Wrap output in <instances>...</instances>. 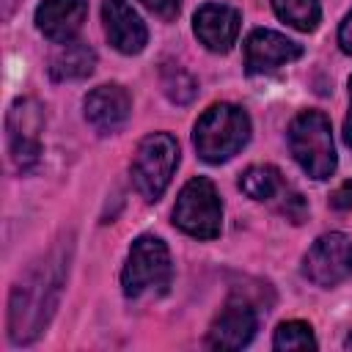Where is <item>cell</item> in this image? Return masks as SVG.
Masks as SVG:
<instances>
[{
  "mask_svg": "<svg viewBox=\"0 0 352 352\" xmlns=\"http://www.w3.org/2000/svg\"><path fill=\"white\" fill-rule=\"evenodd\" d=\"M129 113H132V99H129L126 88H121L116 82L99 85L85 96V118L99 135L118 132L126 124Z\"/></svg>",
  "mask_w": 352,
  "mask_h": 352,
  "instance_id": "obj_13",
  "label": "cell"
},
{
  "mask_svg": "<svg viewBox=\"0 0 352 352\" xmlns=\"http://www.w3.org/2000/svg\"><path fill=\"white\" fill-rule=\"evenodd\" d=\"M41 107L33 99H16L6 118L8 148L19 168H30L41 154Z\"/></svg>",
  "mask_w": 352,
  "mask_h": 352,
  "instance_id": "obj_8",
  "label": "cell"
},
{
  "mask_svg": "<svg viewBox=\"0 0 352 352\" xmlns=\"http://www.w3.org/2000/svg\"><path fill=\"white\" fill-rule=\"evenodd\" d=\"M302 55V47L292 38H286L283 33L275 30H253L245 38V69L248 74H267L275 72L292 60H297Z\"/></svg>",
  "mask_w": 352,
  "mask_h": 352,
  "instance_id": "obj_10",
  "label": "cell"
},
{
  "mask_svg": "<svg viewBox=\"0 0 352 352\" xmlns=\"http://www.w3.org/2000/svg\"><path fill=\"white\" fill-rule=\"evenodd\" d=\"M60 280V264H44L33 270L28 280H19L14 286L8 311V336L14 344H30L44 330L55 308Z\"/></svg>",
  "mask_w": 352,
  "mask_h": 352,
  "instance_id": "obj_1",
  "label": "cell"
},
{
  "mask_svg": "<svg viewBox=\"0 0 352 352\" xmlns=\"http://www.w3.org/2000/svg\"><path fill=\"white\" fill-rule=\"evenodd\" d=\"M102 22L110 44L124 55H138L148 41L146 22L138 16V11L126 0H104Z\"/></svg>",
  "mask_w": 352,
  "mask_h": 352,
  "instance_id": "obj_12",
  "label": "cell"
},
{
  "mask_svg": "<svg viewBox=\"0 0 352 352\" xmlns=\"http://www.w3.org/2000/svg\"><path fill=\"white\" fill-rule=\"evenodd\" d=\"M333 206H338V209H349V206H352V182H346V184L333 195Z\"/></svg>",
  "mask_w": 352,
  "mask_h": 352,
  "instance_id": "obj_22",
  "label": "cell"
},
{
  "mask_svg": "<svg viewBox=\"0 0 352 352\" xmlns=\"http://www.w3.org/2000/svg\"><path fill=\"white\" fill-rule=\"evenodd\" d=\"M250 138V118L242 107L220 102L201 113L192 129L195 151L204 162H226L231 160Z\"/></svg>",
  "mask_w": 352,
  "mask_h": 352,
  "instance_id": "obj_2",
  "label": "cell"
},
{
  "mask_svg": "<svg viewBox=\"0 0 352 352\" xmlns=\"http://www.w3.org/2000/svg\"><path fill=\"white\" fill-rule=\"evenodd\" d=\"M272 346L280 349V352L283 349H316V338H314V330H311L308 322L292 319V322H280L278 324Z\"/></svg>",
  "mask_w": 352,
  "mask_h": 352,
  "instance_id": "obj_18",
  "label": "cell"
},
{
  "mask_svg": "<svg viewBox=\"0 0 352 352\" xmlns=\"http://www.w3.org/2000/svg\"><path fill=\"white\" fill-rule=\"evenodd\" d=\"M344 346H346V349H352V333L346 336V341H344Z\"/></svg>",
  "mask_w": 352,
  "mask_h": 352,
  "instance_id": "obj_24",
  "label": "cell"
},
{
  "mask_svg": "<svg viewBox=\"0 0 352 352\" xmlns=\"http://www.w3.org/2000/svg\"><path fill=\"white\" fill-rule=\"evenodd\" d=\"M302 275L324 289L346 280L352 275V239L338 231L319 236L302 258Z\"/></svg>",
  "mask_w": 352,
  "mask_h": 352,
  "instance_id": "obj_7",
  "label": "cell"
},
{
  "mask_svg": "<svg viewBox=\"0 0 352 352\" xmlns=\"http://www.w3.org/2000/svg\"><path fill=\"white\" fill-rule=\"evenodd\" d=\"M242 16L226 3H206L192 16V30L198 41L212 52H228L239 36Z\"/></svg>",
  "mask_w": 352,
  "mask_h": 352,
  "instance_id": "obj_11",
  "label": "cell"
},
{
  "mask_svg": "<svg viewBox=\"0 0 352 352\" xmlns=\"http://www.w3.org/2000/svg\"><path fill=\"white\" fill-rule=\"evenodd\" d=\"M173 223L198 239H214L223 226V204L214 184L206 176L190 179L173 206Z\"/></svg>",
  "mask_w": 352,
  "mask_h": 352,
  "instance_id": "obj_6",
  "label": "cell"
},
{
  "mask_svg": "<svg viewBox=\"0 0 352 352\" xmlns=\"http://www.w3.org/2000/svg\"><path fill=\"white\" fill-rule=\"evenodd\" d=\"M170 275H173V267H170L168 245L151 234L138 236L129 248V256L121 272L124 294L132 300L146 294H162L170 286Z\"/></svg>",
  "mask_w": 352,
  "mask_h": 352,
  "instance_id": "obj_4",
  "label": "cell"
},
{
  "mask_svg": "<svg viewBox=\"0 0 352 352\" xmlns=\"http://www.w3.org/2000/svg\"><path fill=\"white\" fill-rule=\"evenodd\" d=\"M151 14H157L160 19H165V22H170V19H176V14H179V8H182V0H140Z\"/></svg>",
  "mask_w": 352,
  "mask_h": 352,
  "instance_id": "obj_20",
  "label": "cell"
},
{
  "mask_svg": "<svg viewBox=\"0 0 352 352\" xmlns=\"http://www.w3.org/2000/svg\"><path fill=\"white\" fill-rule=\"evenodd\" d=\"M162 88L179 104H184V102H190L195 96V80L182 66H165L162 69Z\"/></svg>",
  "mask_w": 352,
  "mask_h": 352,
  "instance_id": "obj_19",
  "label": "cell"
},
{
  "mask_svg": "<svg viewBox=\"0 0 352 352\" xmlns=\"http://www.w3.org/2000/svg\"><path fill=\"white\" fill-rule=\"evenodd\" d=\"M88 16V0H44L36 8V28L55 44L74 41Z\"/></svg>",
  "mask_w": 352,
  "mask_h": 352,
  "instance_id": "obj_14",
  "label": "cell"
},
{
  "mask_svg": "<svg viewBox=\"0 0 352 352\" xmlns=\"http://www.w3.org/2000/svg\"><path fill=\"white\" fill-rule=\"evenodd\" d=\"M179 165V146L173 140V135L168 132H154L148 138H143L132 154V182L135 190L148 201H160L165 187L170 184V176Z\"/></svg>",
  "mask_w": 352,
  "mask_h": 352,
  "instance_id": "obj_5",
  "label": "cell"
},
{
  "mask_svg": "<svg viewBox=\"0 0 352 352\" xmlns=\"http://www.w3.org/2000/svg\"><path fill=\"white\" fill-rule=\"evenodd\" d=\"M338 47H341V52L352 55V11L344 16V22L338 28Z\"/></svg>",
  "mask_w": 352,
  "mask_h": 352,
  "instance_id": "obj_21",
  "label": "cell"
},
{
  "mask_svg": "<svg viewBox=\"0 0 352 352\" xmlns=\"http://www.w3.org/2000/svg\"><path fill=\"white\" fill-rule=\"evenodd\" d=\"M256 324H258L256 308L248 300L231 297L214 316L206 333V344L212 349H242L256 336Z\"/></svg>",
  "mask_w": 352,
  "mask_h": 352,
  "instance_id": "obj_9",
  "label": "cell"
},
{
  "mask_svg": "<svg viewBox=\"0 0 352 352\" xmlns=\"http://www.w3.org/2000/svg\"><path fill=\"white\" fill-rule=\"evenodd\" d=\"M289 148L297 160V165L316 182H324L336 173V146H333V129L324 113L319 110H302L289 124Z\"/></svg>",
  "mask_w": 352,
  "mask_h": 352,
  "instance_id": "obj_3",
  "label": "cell"
},
{
  "mask_svg": "<svg viewBox=\"0 0 352 352\" xmlns=\"http://www.w3.org/2000/svg\"><path fill=\"white\" fill-rule=\"evenodd\" d=\"M270 3H272L275 14H278L286 25H292V28H297V30H302V33L316 30V25H319V19H322L319 0H270Z\"/></svg>",
  "mask_w": 352,
  "mask_h": 352,
  "instance_id": "obj_17",
  "label": "cell"
},
{
  "mask_svg": "<svg viewBox=\"0 0 352 352\" xmlns=\"http://www.w3.org/2000/svg\"><path fill=\"white\" fill-rule=\"evenodd\" d=\"M96 63V52L82 44V41H66L60 44L52 58H50V74L52 80L63 82V80H82L94 72Z\"/></svg>",
  "mask_w": 352,
  "mask_h": 352,
  "instance_id": "obj_15",
  "label": "cell"
},
{
  "mask_svg": "<svg viewBox=\"0 0 352 352\" xmlns=\"http://www.w3.org/2000/svg\"><path fill=\"white\" fill-rule=\"evenodd\" d=\"M344 143L352 146V77H349V113L344 118Z\"/></svg>",
  "mask_w": 352,
  "mask_h": 352,
  "instance_id": "obj_23",
  "label": "cell"
},
{
  "mask_svg": "<svg viewBox=\"0 0 352 352\" xmlns=\"http://www.w3.org/2000/svg\"><path fill=\"white\" fill-rule=\"evenodd\" d=\"M239 190L253 198V201H270L278 192H283V179L280 170L272 165H250L242 176H239Z\"/></svg>",
  "mask_w": 352,
  "mask_h": 352,
  "instance_id": "obj_16",
  "label": "cell"
}]
</instances>
